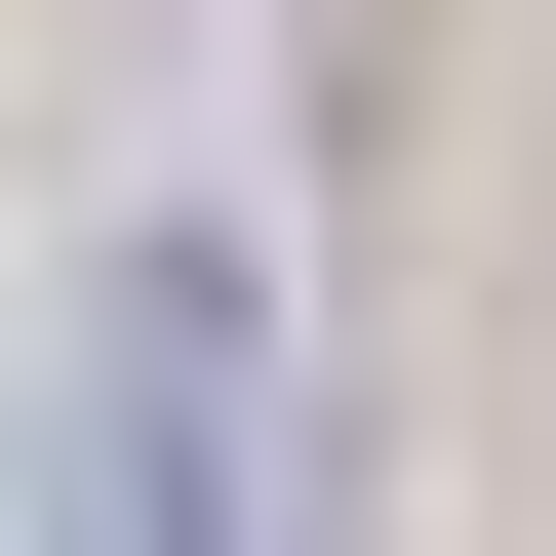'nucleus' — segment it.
I'll list each match as a JSON object with an SVG mask.
<instances>
[{
    "label": "nucleus",
    "instance_id": "1",
    "mask_svg": "<svg viewBox=\"0 0 556 556\" xmlns=\"http://www.w3.org/2000/svg\"><path fill=\"white\" fill-rule=\"evenodd\" d=\"M239 477H278V397H239V239H119L80 278V477H40V556H239Z\"/></svg>",
    "mask_w": 556,
    "mask_h": 556
}]
</instances>
